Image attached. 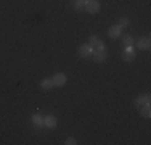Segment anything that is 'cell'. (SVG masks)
Segmentation results:
<instances>
[{"instance_id":"8","label":"cell","mask_w":151,"mask_h":145,"mask_svg":"<svg viewBox=\"0 0 151 145\" xmlns=\"http://www.w3.org/2000/svg\"><path fill=\"white\" fill-rule=\"evenodd\" d=\"M92 53H93V49L88 44H84V45H81V49H79V55L82 58H90Z\"/></svg>"},{"instance_id":"7","label":"cell","mask_w":151,"mask_h":145,"mask_svg":"<svg viewBox=\"0 0 151 145\" xmlns=\"http://www.w3.org/2000/svg\"><path fill=\"white\" fill-rule=\"evenodd\" d=\"M151 47V39L146 36V37H140L138 41H137V49L140 50H150Z\"/></svg>"},{"instance_id":"6","label":"cell","mask_w":151,"mask_h":145,"mask_svg":"<svg viewBox=\"0 0 151 145\" xmlns=\"http://www.w3.org/2000/svg\"><path fill=\"white\" fill-rule=\"evenodd\" d=\"M66 81H68V78L63 74V72H58V74H55L52 78V82H53V86H55V87L64 86V84H66Z\"/></svg>"},{"instance_id":"11","label":"cell","mask_w":151,"mask_h":145,"mask_svg":"<svg viewBox=\"0 0 151 145\" xmlns=\"http://www.w3.org/2000/svg\"><path fill=\"white\" fill-rule=\"evenodd\" d=\"M140 115L143 116V118H150L151 116V108H150V105H143L142 108H140Z\"/></svg>"},{"instance_id":"16","label":"cell","mask_w":151,"mask_h":145,"mask_svg":"<svg viewBox=\"0 0 151 145\" xmlns=\"http://www.w3.org/2000/svg\"><path fill=\"white\" fill-rule=\"evenodd\" d=\"M129 23H130L129 18H121L119 23H117V26H119V28H125V26H129Z\"/></svg>"},{"instance_id":"17","label":"cell","mask_w":151,"mask_h":145,"mask_svg":"<svg viewBox=\"0 0 151 145\" xmlns=\"http://www.w3.org/2000/svg\"><path fill=\"white\" fill-rule=\"evenodd\" d=\"M64 144H68V145H76V144H77V140H76L74 137H69V139H66V142H64Z\"/></svg>"},{"instance_id":"3","label":"cell","mask_w":151,"mask_h":145,"mask_svg":"<svg viewBox=\"0 0 151 145\" xmlns=\"http://www.w3.org/2000/svg\"><path fill=\"white\" fill-rule=\"evenodd\" d=\"M106 58H108V53L105 52V50H93L92 60L95 61V63H103Z\"/></svg>"},{"instance_id":"12","label":"cell","mask_w":151,"mask_h":145,"mask_svg":"<svg viewBox=\"0 0 151 145\" xmlns=\"http://www.w3.org/2000/svg\"><path fill=\"white\" fill-rule=\"evenodd\" d=\"M40 87H42V89H44V90H52V89H53V87H55V86H53L52 79H44V81L40 82Z\"/></svg>"},{"instance_id":"1","label":"cell","mask_w":151,"mask_h":145,"mask_svg":"<svg viewBox=\"0 0 151 145\" xmlns=\"http://www.w3.org/2000/svg\"><path fill=\"white\" fill-rule=\"evenodd\" d=\"M85 12L90 13V14H95L100 12V2L98 0H87V3H85Z\"/></svg>"},{"instance_id":"9","label":"cell","mask_w":151,"mask_h":145,"mask_svg":"<svg viewBox=\"0 0 151 145\" xmlns=\"http://www.w3.org/2000/svg\"><path fill=\"white\" fill-rule=\"evenodd\" d=\"M56 123H58V121H56V118L53 115H47L44 118V126H45V128H48V129H53L56 126Z\"/></svg>"},{"instance_id":"15","label":"cell","mask_w":151,"mask_h":145,"mask_svg":"<svg viewBox=\"0 0 151 145\" xmlns=\"http://www.w3.org/2000/svg\"><path fill=\"white\" fill-rule=\"evenodd\" d=\"M122 42H124V45H134V37L132 36H124V39H122Z\"/></svg>"},{"instance_id":"13","label":"cell","mask_w":151,"mask_h":145,"mask_svg":"<svg viewBox=\"0 0 151 145\" xmlns=\"http://www.w3.org/2000/svg\"><path fill=\"white\" fill-rule=\"evenodd\" d=\"M32 124L35 126H44V118L40 115H32Z\"/></svg>"},{"instance_id":"4","label":"cell","mask_w":151,"mask_h":145,"mask_svg":"<svg viewBox=\"0 0 151 145\" xmlns=\"http://www.w3.org/2000/svg\"><path fill=\"white\" fill-rule=\"evenodd\" d=\"M122 60L124 61H134L135 60V50L132 45H127L124 50V53H122Z\"/></svg>"},{"instance_id":"5","label":"cell","mask_w":151,"mask_h":145,"mask_svg":"<svg viewBox=\"0 0 151 145\" xmlns=\"http://www.w3.org/2000/svg\"><path fill=\"white\" fill-rule=\"evenodd\" d=\"M88 45H90L93 50H105V49H106L105 44H103L101 41H98V37H96V36H92V37H90Z\"/></svg>"},{"instance_id":"14","label":"cell","mask_w":151,"mask_h":145,"mask_svg":"<svg viewBox=\"0 0 151 145\" xmlns=\"http://www.w3.org/2000/svg\"><path fill=\"white\" fill-rule=\"evenodd\" d=\"M85 3H87V0H74V8L76 10H84Z\"/></svg>"},{"instance_id":"2","label":"cell","mask_w":151,"mask_h":145,"mask_svg":"<svg viewBox=\"0 0 151 145\" xmlns=\"http://www.w3.org/2000/svg\"><path fill=\"white\" fill-rule=\"evenodd\" d=\"M151 103V97H150V94H145V95H140V97H137L135 102H134V105H135V108H142L143 105H150Z\"/></svg>"},{"instance_id":"10","label":"cell","mask_w":151,"mask_h":145,"mask_svg":"<svg viewBox=\"0 0 151 145\" xmlns=\"http://www.w3.org/2000/svg\"><path fill=\"white\" fill-rule=\"evenodd\" d=\"M121 31H122V28H119L116 24V26H111L109 29H108V36H109L111 39H117L121 36Z\"/></svg>"}]
</instances>
